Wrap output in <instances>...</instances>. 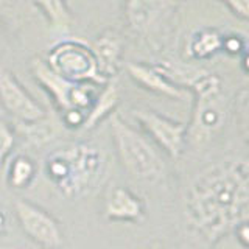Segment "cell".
I'll return each mask as SVG.
<instances>
[{
  "instance_id": "obj_21",
  "label": "cell",
  "mask_w": 249,
  "mask_h": 249,
  "mask_svg": "<svg viewBox=\"0 0 249 249\" xmlns=\"http://www.w3.org/2000/svg\"><path fill=\"white\" fill-rule=\"evenodd\" d=\"M221 50H224L226 53H229V54H233V56H237V54H243V53H246L245 39L237 36V35L223 36Z\"/></svg>"
},
{
  "instance_id": "obj_24",
  "label": "cell",
  "mask_w": 249,
  "mask_h": 249,
  "mask_svg": "<svg viewBox=\"0 0 249 249\" xmlns=\"http://www.w3.org/2000/svg\"><path fill=\"white\" fill-rule=\"evenodd\" d=\"M8 231V216H6V212L0 207V237L5 235Z\"/></svg>"
},
{
  "instance_id": "obj_9",
  "label": "cell",
  "mask_w": 249,
  "mask_h": 249,
  "mask_svg": "<svg viewBox=\"0 0 249 249\" xmlns=\"http://www.w3.org/2000/svg\"><path fill=\"white\" fill-rule=\"evenodd\" d=\"M105 218L112 223L139 224L146 218V206L128 187L114 185L107 190L105 199Z\"/></svg>"
},
{
  "instance_id": "obj_1",
  "label": "cell",
  "mask_w": 249,
  "mask_h": 249,
  "mask_svg": "<svg viewBox=\"0 0 249 249\" xmlns=\"http://www.w3.org/2000/svg\"><path fill=\"white\" fill-rule=\"evenodd\" d=\"M249 215L246 160L216 163L195 178L185 193V218L209 241L231 232Z\"/></svg>"
},
{
  "instance_id": "obj_3",
  "label": "cell",
  "mask_w": 249,
  "mask_h": 249,
  "mask_svg": "<svg viewBox=\"0 0 249 249\" xmlns=\"http://www.w3.org/2000/svg\"><path fill=\"white\" fill-rule=\"evenodd\" d=\"M115 151L128 173L140 181H154L165 173V160L154 145L114 112L109 117Z\"/></svg>"
},
{
  "instance_id": "obj_13",
  "label": "cell",
  "mask_w": 249,
  "mask_h": 249,
  "mask_svg": "<svg viewBox=\"0 0 249 249\" xmlns=\"http://www.w3.org/2000/svg\"><path fill=\"white\" fill-rule=\"evenodd\" d=\"M167 6V0H124V16L129 27L145 31L159 19Z\"/></svg>"
},
{
  "instance_id": "obj_23",
  "label": "cell",
  "mask_w": 249,
  "mask_h": 249,
  "mask_svg": "<svg viewBox=\"0 0 249 249\" xmlns=\"http://www.w3.org/2000/svg\"><path fill=\"white\" fill-rule=\"evenodd\" d=\"M237 18L246 20L249 18V0H221Z\"/></svg>"
},
{
  "instance_id": "obj_7",
  "label": "cell",
  "mask_w": 249,
  "mask_h": 249,
  "mask_svg": "<svg viewBox=\"0 0 249 249\" xmlns=\"http://www.w3.org/2000/svg\"><path fill=\"white\" fill-rule=\"evenodd\" d=\"M131 114L140 123L153 142L170 158H181L187 142V126L182 122H175L168 117L146 107H136Z\"/></svg>"
},
{
  "instance_id": "obj_16",
  "label": "cell",
  "mask_w": 249,
  "mask_h": 249,
  "mask_svg": "<svg viewBox=\"0 0 249 249\" xmlns=\"http://www.w3.org/2000/svg\"><path fill=\"white\" fill-rule=\"evenodd\" d=\"M37 173L35 160L27 154L14 156L6 171V184L14 190H23L33 184Z\"/></svg>"
},
{
  "instance_id": "obj_22",
  "label": "cell",
  "mask_w": 249,
  "mask_h": 249,
  "mask_svg": "<svg viewBox=\"0 0 249 249\" xmlns=\"http://www.w3.org/2000/svg\"><path fill=\"white\" fill-rule=\"evenodd\" d=\"M84 119H86V114L80 109H69V111L62 112V120H64V124L67 128H72V129H78V128H83L84 124Z\"/></svg>"
},
{
  "instance_id": "obj_14",
  "label": "cell",
  "mask_w": 249,
  "mask_h": 249,
  "mask_svg": "<svg viewBox=\"0 0 249 249\" xmlns=\"http://www.w3.org/2000/svg\"><path fill=\"white\" fill-rule=\"evenodd\" d=\"M119 101H120L119 86H117L115 78H112V80H109L103 84V90L93 100L89 112L86 114L83 129H92L105 119H109L115 112L117 106H119Z\"/></svg>"
},
{
  "instance_id": "obj_6",
  "label": "cell",
  "mask_w": 249,
  "mask_h": 249,
  "mask_svg": "<svg viewBox=\"0 0 249 249\" xmlns=\"http://www.w3.org/2000/svg\"><path fill=\"white\" fill-rule=\"evenodd\" d=\"M14 213L22 232L41 249H59L64 243L61 223L44 207L28 199H18Z\"/></svg>"
},
{
  "instance_id": "obj_12",
  "label": "cell",
  "mask_w": 249,
  "mask_h": 249,
  "mask_svg": "<svg viewBox=\"0 0 249 249\" xmlns=\"http://www.w3.org/2000/svg\"><path fill=\"white\" fill-rule=\"evenodd\" d=\"M90 49L93 54H95L101 76H103L106 81L115 78L117 72H119L122 67L123 42L120 36L117 35L115 31L107 30L95 39V42L92 44Z\"/></svg>"
},
{
  "instance_id": "obj_11",
  "label": "cell",
  "mask_w": 249,
  "mask_h": 249,
  "mask_svg": "<svg viewBox=\"0 0 249 249\" xmlns=\"http://www.w3.org/2000/svg\"><path fill=\"white\" fill-rule=\"evenodd\" d=\"M126 72L136 84H139L140 88L148 92L156 93V95H163L167 98L181 101L189 97L187 90L178 88L176 84L168 81L154 66L140 64V62H128Z\"/></svg>"
},
{
  "instance_id": "obj_20",
  "label": "cell",
  "mask_w": 249,
  "mask_h": 249,
  "mask_svg": "<svg viewBox=\"0 0 249 249\" xmlns=\"http://www.w3.org/2000/svg\"><path fill=\"white\" fill-rule=\"evenodd\" d=\"M213 249H249V245L243 243L233 231H231L213 241Z\"/></svg>"
},
{
  "instance_id": "obj_4",
  "label": "cell",
  "mask_w": 249,
  "mask_h": 249,
  "mask_svg": "<svg viewBox=\"0 0 249 249\" xmlns=\"http://www.w3.org/2000/svg\"><path fill=\"white\" fill-rule=\"evenodd\" d=\"M190 89L195 95V107L192 123L187 126V134L199 142L220 129L224 122L221 80L216 75L206 72L190 86Z\"/></svg>"
},
{
  "instance_id": "obj_19",
  "label": "cell",
  "mask_w": 249,
  "mask_h": 249,
  "mask_svg": "<svg viewBox=\"0 0 249 249\" xmlns=\"http://www.w3.org/2000/svg\"><path fill=\"white\" fill-rule=\"evenodd\" d=\"M14 143H16L14 132L2 119H0V168H2L5 159L13 151Z\"/></svg>"
},
{
  "instance_id": "obj_10",
  "label": "cell",
  "mask_w": 249,
  "mask_h": 249,
  "mask_svg": "<svg viewBox=\"0 0 249 249\" xmlns=\"http://www.w3.org/2000/svg\"><path fill=\"white\" fill-rule=\"evenodd\" d=\"M31 73H33L35 80L39 83V86L52 97L54 106L61 112H66L69 109H72L70 97H72V90L76 86L75 83H70L66 78L58 75L54 70L50 69L47 61L41 58H35L31 61Z\"/></svg>"
},
{
  "instance_id": "obj_18",
  "label": "cell",
  "mask_w": 249,
  "mask_h": 249,
  "mask_svg": "<svg viewBox=\"0 0 249 249\" xmlns=\"http://www.w3.org/2000/svg\"><path fill=\"white\" fill-rule=\"evenodd\" d=\"M33 2L42 11L52 28L66 31L72 27L73 18L66 0H33Z\"/></svg>"
},
{
  "instance_id": "obj_5",
  "label": "cell",
  "mask_w": 249,
  "mask_h": 249,
  "mask_svg": "<svg viewBox=\"0 0 249 249\" xmlns=\"http://www.w3.org/2000/svg\"><path fill=\"white\" fill-rule=\"evenodd\" d=\"M47 64L58 75L75 84L95 83L103 86L106 80L100 73L95 54L90 45L78 39H69L56 44L49 53Z\"/></svg>"
},
{
  "instance_id": "obj_8",
  "label": "cell",
  "mask_w": 249,
  "mask_h": 249,
  "mask_svg": "<svg viewBox=\"0 0 249 249\" xmlns=\"http://www.w3.org/2000/svg\"><path fill=\"white\" fill-rule=\"evenodd\" d=\"M0 103L20 123H36L47 119L45 109L5 67H0Z\"/></svg>"
},
{
  "instance_id": "obj_15",
  "label": "cell",
  "mask_w": 249,
  "mask_h": 249,
  "mask_svg": "<svg viewBox=\"0 0 249 249\" xmlns=\"http://www.w3.org/2000/svg\"><path fill=\"white\" fill-rule=\"evenodd\" d=\"M159 72L167 78L168 81L176 84L178 88H190V86L204 75L207 70L187 64V62L178 61H160L158 64H153Z\"/></svg>"
},
{
  "instance_id": "obj_2",
  "label": "cell",
  "mask_w": 249,
  "mask_h": 249,
  "mask_svg": "<svg viewBox=\"0 0 249 249\" xmlns=\"http://www.w3.org/2000/svg\"><path fill=\"white\" fill-rule=\"evenodd\" d=\"M44 170L62 196L78 199L89 195L100 184L106 170V158L97 145L69 143L47 156Z\"/></svg>"
},
{
  "instance_id": "obj_17",
  "label": "cell",
  "mask_w": 249,
  "mask_h": 249,
  "mask_svg": "<svg viewBox=\"0 0 249 249\" xmlns=\"http://www.w3.org/2000/svg\"><path fill=\"white\" fill-rule=\"evenodd\" d=\"M223 45V35L218 33L216 30L204 28L196 31L189 41L187 50L193 59H209L213 54L221 50Z\"/></svg>"
}]
</instances>
